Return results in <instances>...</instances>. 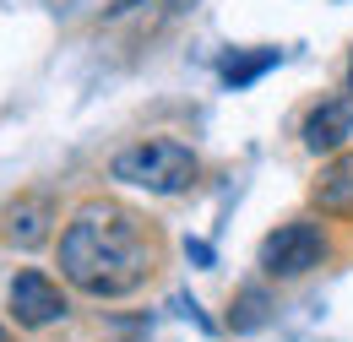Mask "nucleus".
<instances>
[{"label": "nucleus", "mask_w": 353, "mask_h": 342, "mask_svg": "<svg viewBox=\"0 0 353 342\" xmlns=\"http://www.w3.org/2000/svg\"><path fill=\"white\" fill-rule=\"evenodd\" d=\"M348 92H353V54H348Z\"/></svg>", "instance_id": "11"}, {"label": "nucleus", "mask_w": 353, "mask_h": 342, "mask_svg": "<svg viewBox=\"0 0 353 342\" xmlns=\"http://www.w3.org/2000/svg\"><path fill=\"white\" fill-rule=\"evenodd\" d=\"M283 60V49H256V54H228L218 71H223V82H234V87H250L261 71H272Z\"/></svg>", "instance_id": "8"}, {"label": "nucleus", "mask_w": 353, "mask_h": 342, "mask_svg": "<svg viewBox=\"0 0 353 342\" xmlns=\"http://www.w3.org/2000/svg\"><path fill=\"white\" fill-rule=\"evenodd\" d=\"M353 136V103L348 98H326V103H315L305 120V147L315 158H332V152H343Z\"/></svg>", "instance_id": "7"}, {"label": "nucleus", "mask_w": 353, "mask_h": 342, "mask_svg": "<svg viewBox=\"0 0 353 342\" xmlns=\"http://www.w3.org/2000/svg\"><path fill=\"white\" fill-rule=\"evenodd\" d=\"M54 256H60L65 288L88 299H131L163 266V234L152 228L147 212H136L114 196H92L65 217Z\"/></svg>", "instance_id": "1"}, {"label": "nucleus", "mask_w": 353, "mask_h": 342, "mask_svg": "<svg viewBox=\"0 0 353 342\" xmlns=\"http://www.w3.org/2000/svg\"><path fill=\"white\" fill-rule=\"evenodd\" d=\"M6 310H11V321L22 326V332H44L54 321H65L71 315V299H65V288L49 277V272H17L11 277V288H6Z\"/></svg>", "instance_id": "4"}, {"label": "nucleus", "mask_w": 353, "mask_h": 342, "mask_svg": "<svg viewBox=\"0 0 353 342\" xmlns=\"http://www.w3.org/2000/svg\"><path fill=\"white\" fill-rule=\"evenodd\" d=\"M0 342H17V337H11V332H6V326H0Z\"/></svg>", "instance_id": "12"}, {"label": "nucleus", "mask_w": 353, "mask_h": 342, "mask_svg": "<svg viewBox=\"0 0 353 342\" xmlns=\"http://www.w3.org/2000/svg\"><path fill=\"white\" fill-rule=\"evenodd\" d=\"M136 6H152V0H114V6H109V17H131Z\"/></svg>", "instance_id": "10"}, {"label": "nucleus", "mask_w": 353, "mask_h": 342, "mask_svg": "<svg viewBox=\"0 0 353 342\" xmlns=\"http://www.w3.org/2000/svg\"><path fill=\"white\" fill-rule=\"evenodd\" d=\"M310 207L326 217H353V147L332 152L321 163L315 185H310Z\"/></svg>", "instance_id": "6"}, {"label": "nucleus", "mask_w": 353, "mask_h": 342, "mask_svg": "<svg viewBox=\"0 0 353 342\" xmlns=\"http://www.w3.org/2000/svg\"><path fill=\"white\" fill-rule=\"evenodd\" d=\"M326 261V228L315 217H294V223H277L261 239V272L272 283H299L315 266Z\"/></svg>", "instance_id": "3"}, {"label": "nucleus", "mask_w": 353, "mask_h": 342, "mask_svg": "<svg viewBox=\"0 0 353 342\" xmlns=\"http://www.w3.org/2000/svg\"><path fill=\"white\" fill-rule=\"evenodd\" d=\"M54 223H60V201L49 190H22L17 201L0 207V239L11 250H39L54 239Z\"/></svg>", "instance_id": "5"}, {"label": "nucleus", "mask_w": 353, "mask_h": 342, "mask_svg": "<svg viewBox=\"0 0 353 342\" xmlns=\"http://www.w3.org/2000/svg\"><path fill=\"white\" fill-rule=\"evenodd\" d=\"M266 294L261 288H245V294H239V299H234V315H228V321H234V332H256V326H261L266 321Z\"/></svg>", "instance_id": "9"}, {"label": "nucleus", "mask_w": 353, "mask_h": 342, "mask_svg": "<svg viewBox=\"0 0 353 342\" xmlns=\"http://www.w3.org/2000/svg\"><path fill=\"white\" fill-rule=\"evenodd\" d=\"M109 179H120L131 190H147V196H185L201 179V158L179 136H141V141L120 147L109 158Z\"/></svg>", "instance_id": "2"}]
</instances>
